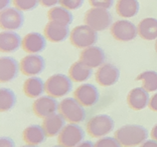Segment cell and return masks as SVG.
Instances as JSON below:
<instances>
[{
  "label": "cell",
  "mask_w": 157,
  "mask_h": 147,
  "mask_svg": "<svg viewBox=\"0 0 157 147\" xmlns=\"http://www.w3.org/2000/svg\"><path fill=\"white\" fill-rule=\"evenodd\" d=\"M138 35L142 39L152 41L157 39V19L146 17L138 24Z\"/></svg>",
  "instance_id": "44dd1931"
},
{
  "label": "cell",
  "mask_w": 157,
  "mask_h": 147,
  "mask_svg": "<svg viewBox=\"0 0 157 147\" xmlns=\"http://www.w3.org/2000/svg\"><path fill=\"white\" fill-rule=\"evenodd\" d=\"M22 137H23V140L25 141L27 144L38 145V144H41L42 142H44L46 137H48V135H46L44 127L40 126V125L33 124L24 129V131L22 133Z\"/></svg>",
  "instance_id": "7402d4cb"
},
{
  "label": "cell",
  "mask_w": 157,
  "mask_h": 147,
  "mask_svg": "<svg viewBox=\"0 0 157 147\" xmlns=\"http://www.w3.org/2000/svg\"><path fill=\"white\" fill-rule=\"evenodd\" d=\"M89 3L94 8L110 9L114 5V0H89Z\"/></svg>",
  "instance_id": "4dcf8cb0"
},
{
  "label": "cell",
  "mask_w": 157,
  "mask_h": 147,
  "mask_svg": "<svg viewBox=\"0 0 157 147\" xmlns=\"http://www.w3.org/2000/svg\"><path fill=\"white\" fill-rule=\"evenodd\" d=\"M58 3L59 0H40V4L44 7H55Z\"/></svg>",
  "instance_id": "e575fe53"
},
{
  "label": "cell",
  "mask_w": 157,
  "mask_h": 147,
  "mask_svg": "<svg viewBox=\"0 0 157 147\" xmlns=\"http://www.w3.org/2000/svg\"><path fill=\"white\" fill-rule=\"evenodd\" d=\"M140 147H157V140L155 139H149V140H145Z\"/></svg>",
  "instance_id": "d590c367"
},
{
  "label": "cell",
  "mask_w": 157,
  "mask_h": 147,
  "mask_svg": "<svg viewBox=\"0 0 157 147\" xmlns=\"http://www.w3.org/2000/svg\"><path fill=\"white\" fill-rule=\"evenodd\" d=\"M22 46V39L14 31H2L0 34V48L2 52L13 53Z\"/></svg>",
  "instance_id": "ffe728a7"
},
{
  "label": "cell",
  "mask_w": 157,
  "mask_h": 147,
  "mask_svg": "<svg viewBox=\"0 0 157 147\" xmlns=\"http://www.w3.org/2000/svg\"><path fill=\"white\" fill-rule=\"evenodd\" d=\"M21 147H38V146H36V145H24V146H21Z\"/></svg>",
  "instance_id": "ab89813d"
},
{
  "label": "cell",
  "mask_w": 157,
  "mask_h": 147,
  "mask_svg": "<svg viewBox=\"0 0 157 147\" xmlns=\"http://www.w3.org/2000/svg\"><path fill=\"white\" fill-rule=\"evenodd\" d=\"M60 5L70 10H76L82 7L84 0H59Z\"/></svg>",
  "instance_id": "1f68e13d"
},
{
  "label": "cell",
  "mask_w": 157,
  "mask_h": 147,
  "mask_svg": "<svg viewBox=\"0 0 157 147\" xmlns=\"http://www.w3.org/2000/svg\"><path fill=\"white\" fill-rule=\"evenodd\" d=\"M85 24L92 27L96 31L108 29L113 24V16L108 9L94 8L89 9L85 13Z\"/></svg>",
  "instance_id": "3957f363"
},
{
  "label": "cell",
  "mask_w": 157,
  "mask_h": 147,
  "mask_svg": "<svg viewBox=\"0 0 157 147\" xmlns=\"http://www.w3.org/2000/svg\"><path fill=\"white\" fill-rule=\"evenodd\" d=\"M148 106L152 111L157 112V93H155V94L150 98V102H149Z\"/></svg>",
  "instance_id": "836d02e7"
},
{
  "label": "cell",
  "mask_w": 157,
  "mask_h": 147,
  "mask_svg": "<svg viewBox=\"0 0 157 147\" xmlns=\"http://www.w3.org/2000/svg\"><path fill=\"white\" fill-rule=\"evenodd\" d=\"M70 34L69 25L58 21H49L44 27V36L48 40L55 43L65 41Z\"/></svg>",
  "instance_id": "5bb4252c"
},
{
  "label": "cell",
  "mask_w": 157,
  "mask_h": 147,
  "mask_svg": "<svg viewBox=\"0 0 157 147\" xmlns=\"http://www.w3.org/2000/svg\"><path fill=\"white\" fill-rule=\"evenodd\" d=\"M155 51L157 52V39H156V42H155Z\"/></svg>",
  "instance_id": "60d3db41"
},
{
  "label": "cell",
  "mask_w": 157,
  "mask_h": 147,
  "mask_svg": "<svg viewBox=\"0 0 157 147\" xmlns=\"http://www.w3.org/2000/svg\"><path fill=\"white\" fill-rule=\"evenodd\" d=\"M96 81L104 87H109L116 84L120 78V70L113 64H103L98 68L95 74Z\"/></svg>",
  "instance_id": "7c38bea8"
},
{
  "label": "cell",
  "mask_w": 157,
  "mask_h": 147,
  "mask_svg": "<svg viewBox=\"0 0 157 147\" xmlns=\"http://www.w3.org/2000/svg\"><path fill=\"white\" fill-rule=\"evenodd\" d=\"M0 23H1L2 29L14 31L20 29L23 26L24 16L21 10L16 7H8L1 11L0 15Z\"/></svg>",
  "instance_id": "9c48e42d"
},
{
  "label": "cell",
  "mask_w": 157,
  "mask_h": 147,
  "mask_svg": "<svg viewBox=\"0 0 157 147\" xmlns=\"http://www.w3.org/2000/svg\"><path fill=\"white\" fill-rule=\"evenodd\" d=\"M59 108V103L56 101V97H52L51 95L40 96V97L36 98L33 105V109L35 115L44 118V119L52 114L56 113Z\"/></svg>",
  "instance_id": "8fae6325"
},
{
  "label": "cell",
  "mask_w": 157,
  "mask_h": 147,
  "mask_svg": "<svg viewBox=\"0 0 157 147\" xmlns=\"http://www.w3.org/2000/svg\"><path fill=\"white\" fill-rule=\"evenodd\" d=\"M72 89L73 80L65 74H53L45 81V92L52 97H63L69 94Z\"/></svg>",
  "instance_id": "7a4b0ae2"
},
{
  "label": "cell",
  "mask_w": 157,
  "mask_h": 147,
  "mask_svg": "<svg viewBox=\"0 0 157 147\" xmlns=\"http://www.w3.org/2000/svg\"><path fill=\"white\" fill-rule=\"evenodd\" d=\"M111 34L118 41L128 42L136 38L138 27L129 20H118L112 24Z\"/></svg>",
  "instance_id": "ba28073f"
},
{
  "label": "cell",
  "mask_w": 157,
  "mask_h": 147,
  "mask_svg": "<svg viewBox=\"0 0 157 147\" xmlns=\"http://www.w3.org/2000/svg\"><path fill=\"white\" fill-rule=\"evenodd\" d=\"M76 147H95V144L90 140H86V141L81 142L80 144Z\"/></svg>",
  "instance_id": "74e56055"
},
{
  "label": "cell",
  "mask_w": 157,
  "mask_h": 147,
  "mask_svg": "<svg viewBox=\"0 0 157 147\" xmlns=\"http://www.w3.org/2000/svg\"><path fill=\"white\" fill-rule=\"evenodd\" d=\"M84 107L75 97H67L59 102V110L70 123H80L86 119Z\"/></svg>",
  "instance_id": "8992f818"
},
{
  "label": "cell",
  "mask_w": 157,
  "mask_h": 147,
  "mask_svg": "<svg viewBox=\"0 0 157 147\" xmlns=\"http://www.w3.org/2000/svg\"><path fill=\"white\" fill-rule=\"evenodd\" d=\"M16 104V95L11 89L2 87L0 90V108L2 112L12 109Z\"/></svg>",
  "instance_id": "83f0119b"
},
{
  "label": "cell",
  "mask_w": 157,
  "mask_h": 147,
  "mask_svg": "<svg viewBox=\"0 0 157 147\" xmlns=\"http://www.w3.org/2000/svg\"><path fill=\"white\" fill-rule=\"evenodd\" d=\"M20 64L11 56H2L0 59V80L3 83L10 82L17 77Z\"/></svg>",
  "instance_id": "2e32d148"
},
{
  "label": "cell",
  "mask_w": 157,
  "mask_h": 147,
  "mask_svg": "<svg viewBox=\"0 0 157 147\" xmlns=\"http://www.w3.org/2000/svg\"><path fill=\"white\" fill-rule=\"evenodd\" d=\"M45 61L38 54H28L20 61V70L26 76H35L44 70Z\"/></svg>",
  "instance_id": "4fadbf2b"
},
{
  "label": "cell",
  "mask_w": 157,
  "mask_h": 147,
  "mask_svg": "<svg viewBox=\"0 0 157 147\" xmlns=\"http://www.w3.org/2000/svg\"><path fill=\"white\" fill-rule=\"evenodd\" d=\"M150 102L149 92L143 87L133 88L127 95V103L132 109L142 110L146 108Z\"/></svg>",
  "instance_id": "ac0fdd59"
},
{
  "label": "cell",
  "mask_w": 157,
  "mask_h": 147,
  "mask_svg": "<svg viewBox=\"0 0 157 147\" xmlns=\"http://www.w3.org/2000/svg\"><path fill=\"white\" fill-rule=\"evenodd\" d=\"M93 74V68L89 67L87 64L78 60L73 65H71L69 69V76L75 82H84L90 79Z\"/></svg>",
  "instance_id": "cb8c5ba5"
},
{
  "label": "cell",
  "mask_w": 157,
  "mask_h": 147,
  "mask_svg": "<svg viewBox=\"0 0 157 147\" xmlns=\"http://www.w3.org/2000/svg\"><path fill=\"white\" fill-rule=\"evenodd\" d=\"M58 139L63 147H76L84 141L85 130L78 123H70L63 129Z\"/></svg>",
  "instance_id": "52a82bcc"
},
{
  "label": "cell",
  "mask_w": 157,
  "mask_h": 147,
  "mask_svg": "<svg viewBox=\"0 0 157 147\" xmlns=\"http://www.w3.org/2000/svg\"><path fill=\"white\" fill-rule=\"evenodd\" d=\"M48 17L49 21H58L65 24H72L74 21V15L70 9L63 6L52 7L48 12Z\"/></svg>",
  "instance_id": "484cf974"
},
{
  "label": "cell",
  "mask_w": 157,
  "mask_h": 147,
  "mask_svg": "<svg viewBox=\"0 0 157 147\" xmlns=\"http://www.w3.org/2000/svg\"><path fill=\"white\" fill-rule=\"evenodd\" d=\"M151 137L153 139H155V140H157V124L152 128V130H151Z\"/></svg>",
  "instance_id": "f35d334b"
},
{
  "label": "cell",
  "mask_w": 157,
  "mask_h": 147,
  "mask_svg": "<svg viewBox=\"0 0 157 147\" xmlns=\"http://www.w3.org/2000/svg\"><path fill=\"white\" fill-rule=\"evenodd\" d=\"M46 37L37 32H31L22 38V49L29 54H38L46 47Z\"/></svg>",
  "instance_id": "e0dca14e"
},
{
  "label": "cell",
  "mask_w": 157,
  "mask_h": 147,
  "mask_svg": "<svg viewBox=\"0 0 157 147\" xmlns=\"http://www.w3.org/2000/svg\"><path fill=\"white\" fill-rule=\"evenodd\" d=\"M138 0H118L116 4V12L124 18H131L137 15L139 12Z\"/></svg>",
  "instance_id": "d4e9b609"
},
{
  "label": "cell",
  "mask_w": 157,
  "mask_h": 147,
  "mask_svg": "<svg viewBox=\"0 0 157 147\" xmlns=\"http://www.w3.org/2000/svg\"><path fill=\"white\" fill-rule=\"evenodd\" d=\"M137 80L141 81L142 87L148 92H154L157 90V72L148 70L140 73L137 76Z\"/></svg>",
  "instance_id": "4316f807"
},
{
  "label": "cell",
  "mask_w": 157,
  "mask_h": 147,
  "mask_svg": "<svg viewBox=\"0 0 157 147\" xmlns=\"http://www.w3.org/2000/svg\"><path fill=\"white\" fill-rule=\"evenodd\" d=\"M52 147H63V146H62V145L59 144V145H56V146H52Z\"/></svg>",
  "instance_id": "b9f144b4"
},
{
  "label": "cell",
  "mask_w": 157,
  "mask_h": 147,
  "mask_svg": "<svg viewBox=\"0 0 157 147\" xmlns=\"http://www.w3.org/2000/svg\"><path fill=\"white\" fill-rule=\"evenodd\" d=\"M40 3V0H13V4L21 11L33 10Z\"/></svg>",
  "instance_id": "f1b7e54d"
},
{
  "label": "cell",
  "mask_w": 157,
  "mask_h": 147,
  "mask_svg": "<svg viewBox=\"0 0 157 147\" xmlns=\"http://www.w3.org/2000/svg\"><path fill=\"white\" fill-rule=\"evenodd\" d=\"M23 91L29 98H38L45 91V82L37 76H30L23 84Z\"/></svg>",
  "instance_id": "603a6c76"
},
{
  "label": "cell",
  "mask_w": 157,
  "mask_h": 147,
  "mask_svg": "<svg viewBox=\"0 0 157 147\" xmlns=\"http://www.w3.org/2000/svg\"><path fill=\"white\" fill-rule=\"evenodd\" d=\"M95 147H122V144L118 141L116 137L105 136L99 138V140L95 143Z\"/></svg>",
  "instance_id": "f546056e"
},
{
  "label": "cell",
  "mask_w": 157,
  "mask_h": 147,
  "mask_svg": "<svg viewBox=\"0 0 157 147\" xmlns=\"http://www.w3.org/2000/svg\"><path fill=\"white\" fill-rule=\"evenodd\" d=\"M115 137L124 147H135L147 140L148 131L141 125L128 124L118 129Z\"/></svg>",
  "instance_id": "6da1fadb"
},
{
  "label": "cell",
  "mask_w": 157,
  "mask_h": 147,
  "mask_svg": "<svg viewBox=\"0 0 157 147\" xmlns=\"http://www.w3.org/2000/svg\"><path fill=\"white\" fill-rule=\"evenodd\" d=\"M0 147H15V142L10 137L3 136L0 140Z\"/></svg>",
  "instance_id": "d6a6232c"
},
{
  "label": "cell",
  "mask_w": 157,
  "mask_h": 147,
  "mask_svg": "<svg viewBox=\"0 0 157 147\" xmlns=\"http://www.w3.org/2000/svg\"><path fill=\"white\" fill-rule=\"evenodd\" d=\"M98 31L93 29L88 25H78L71 31V43L77 48L85 49L95 45L98 40Z\"/></svg>",
  "instance_id": "5b68a950"
},
{
  "label": "cell",
  "mask_w": 157,
  "mask_h": 147,
  "mask_svg": "<svg viewBox=\"0 0 157 147\" xmlns=\"http://www.w3.org/2000/svg\"><path fill=\"white\" fill-rule=\"evenodd\" d=\"M74 97L85 107H92L99 101L100 93L97 87L91 83H84L75 90Z\"/></svg>",
  "instance_id": "30bf717a"
},
{
  "label": "cell",
  "mask_w": 157,
  "mask_h": 147,
  "mask_svg": "<svg viewBox=\"0 0 157 147\" xmlns=\"http://www.w3.org/2000/svg\"><path fill=\"white\" fill-rule=\"evenodd\" d=\"M80 60L91 68H99L104 64L106 54L101 47L93 45L83 49L80 55Z\"/></svg>",
  "instance_id": "9a60e30c"
},
{
  "label": "cell",
  "mask_w": 157,
  "mask_h": 147,
  "mask_svg": "<svg viewBox=\"0 0 157 147\" xmlns=\"http://www.w3.org/2000/svg\"><path fill=\"white\" fill-rule=\"evenodd\" d=\"M114 126L115 122L111 116L107 114H98L88 121L87 132L94 138H102L111 133Z\"/></svg>",
  "instance_id": "277c9868"
},
{
  "label": "cell",
  "mask_w": 157,
  "mask_h": 147,
  "mask_svg": "<svg viewBox=\"0 0 157 147\" xmlns=\"http://www.w3.org/2000/svg\"><path fill=\"white\" fill-rule=\"evenodd\" d=\"M11 2H13V0H0V8H1V10L8 8Z\"/></svg>",
  "instance_id": "8d00e7d4"
},
{
  "label": "cell",
  "mask_w": 157,
  "mask_h": 147,
  "mask_svg": "<svg viewBox=\"0 0 157 147\" xmlns=\"http://www.w3.org/2000/svg\"><path fill=\"white\" fill-rule=\"evenodd\" d=\"M66 118L62 113H55L44 118L42 127L45 130L48 137L59 136L62 130L66 126Z\"/></svg>",
  "instance_id": "d6986e66"
}]
</instances>
